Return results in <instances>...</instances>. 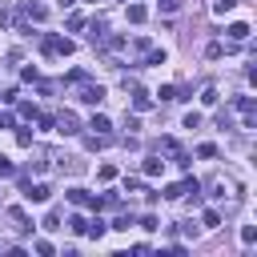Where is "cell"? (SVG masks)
<instances>
[{"instance_id": "obj_1", "label": "cell", "mask_w": 257, "mask_h": 257, "mask_svg": "<svg viewBox=\"0 0 257 257\" xmlns=\"http://www.w3.org/2000/svg\"><path fill=\"white\" fill-rule=\"evenodd\" d=\"M73 48H77V44H73L69 37H44V41H41V52H44V56H60V52L69 56Z\"/></svg>"}, {"instance_id": "obj_2", "label": "cell", "mask_w": 257, "mask_h": 257, "mask_svg": "<svg viewBox=\"0 0 257 257\" xmlns=\"http://www.w3.org/2000/svg\"><path fill=\"white\" fill-rule=\"evenodd\" d=\"M77 85H81V88H77V101H85V105H101V101H105V88H101V85H92L88 77L77 81Z\"/></svg>"}, {"instance_id": "obj_3", "label": "cell", "mask_w": 257, "mask_h": 257, "mask_svg": "<svg viewBox=\"0 0 257 257\" xmlns=\"http://www.w3.org/2000/svg\"><path fill=\"white\" fill-rule=\"evenodd\" d=\"M20 193H24V201H32V205H44V201L52 197V189H48V185H24Z\"/></svg>"}, {"instance_id": "obj_4", "label": "cell", "mask_w": 257, "mask_h": 257, "mask_svg": "<svg viewBox=\"0 0 257 257\" xmlns=\"http://www.w3.org/2000/svg\"><path fill=\"white\" fill-rule=\"evenodd\" d=\"M69 201L81 209H96V197H88V189H69Z\"/></svg>"}, {"instance_id": "obj_5", "label": "cell", "mask_w": 257, "mask_h": 257, "mask_svg": "<svg viewBox=\"0 0 257 257\" xmlns=\"http://www.w3.org/2000/svg\"><path fill=\"white\" fill-rule=\"evenodd\" d=\"M8 217H12V225H16L20 233H32V221H28V213H24L20 205H12V209H8Z\"/></svg>"}, {"instance_id": "obj_6", "label": "cell", "mask_w": 257, "mask_h": 257, "mask_svg": "<svg viewBox=\"0 0 257 257\" xmlns=\"http://www.w3.org/2000/svg\"><path fill=\"white\" fill-rule=\"evenodd\" d=\"M56 133L73 137V133H77V113H60V117H56Z\"/></svg>"}, {"instance_id": "obj_7", "label": "cell", "mask_w": 257, "mask_h": 257, "mask_svg": "<svg viewBox=\"0 0 257 257\" xmlns=\"http://www.w3.org/2000/svg\"><path fill=\"white\" fill-rule=\"evenodd\" d=\"M229 41H237V44H241V41H249V24H245V20L229 24Z\"/></svg>"}, {"instance_id": "obj_8", "label": "cell", "mask_w": 257, "mask_h": 257, "mask_svg": "<svg viewBox=\"0 0 257 257\" xmlns=\"http://www.w3.org/2000/svg\"><path fill=\"white\" fill-rule=\"evenodd\" d=\"M161 169H165V161H161V157H149L145 161V177H161Z\"/></svg>"}, {"instance_id": "obj_9", "label": "cell", "mask_w": 257, "mask_h": 257, "mask_svg": "<svg viewBox=\"0 0 257 257\" xmlns=\"http://www.w3.org/2000/svg\"><path fill=\"white\" fill-rule=\"evenodd\" d=\"M105 229H109V225H105L101 217H92V221H88V229H85V233H88V237H105Z\"/></svg>"}, {"instance_id": "obj_10", "label": "cell", "mask_w": 257, "mask_h": 257, "mask_svg": "<svg viewBox=\"0 0 257 257\" xmlns=\"http://www.w3.org/2000/svg\"><path fill=\"white\" fill-rule=\"evenodd\" d=\"M113 229H121V233H128V229H133V213H121V217L113 221Z\"/></svg>"}, {"instance_id": "obj_11", "label": "cell", "mask_w": 257, "mask_h": 257, "mask_svg": "<svg viewBox=\"0 0 257 257\" xmlns=\"http://www.w3.org/2000/svg\"><path fill=\"white\" fill-rule=\"evenodd\" d=\"M88 128H96V133H109L113 121H109V117H92V121H88Z\"/></svg>"}, {"instance_id": "obj_12", "label": "cell", "mask_w": 257, "mask_h": 257, "mask_svg": "<svg viewBox=\"0 0 257 257\" xmlns=\"http://www.w3.org/2000/svg\"><path fill=\"white\" fill-rule=\"evenodd\" d=\"M69 229H73V233H85V229H88V221H85L81 213H73V217H69Z\"/></svg>"}, {"instance_id": "obj_13", "label": "cell", "mask_w": 257, "mask_h": 257, "mask_svg": "<svg viewBox=\"0 0 257 257\" xmlns=\"http://www.w3.org/2000/svg\"><path fill=\"white\" fill-rule=\"evenodd\" d=\"M145 16H149V12H145L141 4H128V20H133V24H145Z\"/></svg>"}, {"instance_id": "obj_14", "label": "cell", "mask_w": 257, "mask_h": 257, "mask_svg": "<svg viewBox=\"0 0 257 257\" xmlns=\"http://www.w3.org/2000/svg\"><path fill=\"white\" fill-rule=\"evenodd\" d=\"M201 221H205V229H217V225H221V213H217V209H205Z\"/></svg>"}, {"instance_id": "obj_15", "label": "cell", "mask_w": 257, "mask_h": 257, "mask_svg": "<svg viewBox=\"0 0 257 257\" xmlns=\"http://www.w3.org/2000/svg\"><path fill=\"white\" fill-rule=\"evenodd\" d=\"M205 56H209V60H221V56H225V44H221V41H213V44L205 48Z\"/></svg>"}, {"instance_id": "obj_16", "label": "cell", "mask_w": 257, "mask_h": 257, "mask_svg": "<svg viewBox=\"0 0 257 257\" xmlns=\"http://www.w3.org/2000/svg\"><path fill=\"white\" fill-rule=\"evenodd\" d=\"M197 157H205V161H213V157H217V145H213V141H205V145H197Z\"/></svg>"}, {"instance_id": "obj_17", "label": "cell", "mask_w": 257, "mask_h": 257, "mask_svg": "<svg viewBox=\"0 0 257 257\" xmlns=\"http://www.w3.org/2000/svg\"><path fill=\"white\" fill-rule=\"evenodd\" d=\"M44 229H60V209H48V217H44Z\"/></svg>"}, {"instance_id": "obj_18", "label": "cell", "mask_w": 257, "mask_h": 257, "mask_svg": "<svg viewBox=\"0 0 257 257\" xmlns=\"http://www.w3.org/2000/svg\"><path fill=\"white\" fill-rule=\"evenodd\" d=\"M117 177V165H101V169H96V181H113Z\"/></svg>"}, {"instance_id": "obj_19", "label": "cell", "mask_w": 257, "mask_h": 257, "mask_svg": "<svg viewBox=\"0 0 257 257\" xmlns=\"http://www.w3.org/2000/svg\"><path fill=\"white\" fill-rule=\"evenodd\" d=\"M257 241V229H253V225H241V245H253Z\"/></svg>"}, {"instance_id": "obj_20", "label": "cell", "mask_w": 257, "mask_h": 257, "mask_svg": "<svg viewBox=\"0 0 257 257\" xmlns=\"http://www.w3.org/2000/svg\"><path fill=\"white\" fill-rule=\"evenodd\" d=\"M165 197H169V201H181V197H185V185H169Z\"/></svg>"}, {"instance_id": "obj_21", "label": "cell", "mask_w": 257, "mask_h": 257, "mask_svg": "<svg viewBox=\"0 0 257 257\" xmlns=\"http://www.w3.org/2000/svg\"><path fill=\"white\" fill-rule=\"evenodd\" d=\"M16 145H20V149H32V133H28V128H20V133H16Z\"/></svg>"}, {"instance_id": "obj_22", "label": "cell", "mask_w": 257, "mask_h": 257, "mask_svg": "<svg viewBox=\"0 0 257 257\" xmlns=\"http://www.w3.org/2000/svg\"><path fill=\"white\" fill-rule=\"evenodd\" d=\"M157 4H161V12H177V8H181V0H157Z\"/></svg>"}, {"instance_id": "obj_23", "label": "cell", "mask_w": 257, "mask_h": 257, "mask_svg": "<svg viewBox=\"0 0 257 257\" xmlns=\"http://www.w3.org/2000/svg\"><path fill=\"white\" fill-rule=\"evenodd\" d=\"M12 173H16V169H12V161H8V157H0V177H12Z\"/></svg>"}, {"instance_id": "obj_24", "label": "cell", "mask_w": 257, "mask_h": 257, "mask_svg": "<svg viewBox=\"0 0 257 257\" xmlns=\"http://www.w3.org/2000/svg\"><path fill=\"white\" fill-rule=\"evenodd\" d=\"M157 96H161V101H177V88H173V85H165V88H161Z\"/></svg>"}, {"instance_id": "obj_25", "label": "cell", "mask_w": 257, "mask_h": 257, "mask_svg": "<svg viewBox=\"0 0 257 257\" xmlns=\"http://www.w3.org/2000/svg\"><path fill=\"white\" fill-rule=\"evenodd\" d=\"M201 101H205V105H217V88H213V85H209V88L201 92Z\"/></svg>"}, {"instance_id": "obj_26", "label": "cell", "mask_w": 257, "mask_h": 257, "mask_svg": "<svg viewBox=\"0 0 257 257\" xmlns=\"http://www.w3.org/2000/svg\"><path fill=\"white\" fill-rule=\"evenodd\" d=\"M233 4H237V0H217V4H213V8H217V12H221V16H225V12H229V8H233Z\"/></svg>"}, {"instance_id": "obj_27", "label": "cell", "mask_w": 257, "mask_h": 257, "mask_svg": "<svg viewBox=\"0 0 257 257\" xmlns=\"http://www.w3.org/2000/svg\"><path fill=\"white\" fill-rule=\"evenodd\" d=\"M69 28H73V32H77V28H85V16H81V12H73V16H69Z\"/></svg>"}, {"instance_id": "obj_28", "label": "cell", "mask_w": 257, "mask_h": 257, "mask_svg": "<svg viewBox=\"0 0 257 257\" xmlns=\"http://www.w3.org/2000/svg\"><path fill=\"white\" fill-rule=\"evenodd\" d=\"M0 128H12V113H0Z\"/></svg>"}, {"instance_id": "obj_29", "label": "cell", "mask_w": 257, "mask_h": 257, "mask_svg": "<svg viewBox=\"0 0 257 257\" xmlns=\"http://www.w3.org/2000/svg\"><path fill=\"white\" fill-rule=\"evenodd\" d=\"M73 4H77V0H60V8H73Z\"/></svg>"}]
</instances>
